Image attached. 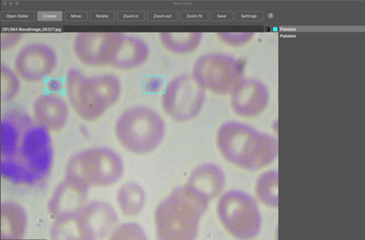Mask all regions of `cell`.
Returning <instances> with one entry per match:
<instances>
[{
  "label": "cell",
  "mask_w": 365,
  "mask_h": 240,
  "mask_svg": "<svg viewBox=\"0 0 365 240\" xmlns=\"http://www.w3.org/2000/svg\"><path fill=\"white\" fill-rule=\"evenodd\" d=\"M1 130L2 177L18 186H34L47 178L53 156L49 132L20 110L5 114Z\"/></svg>",
  "instance_id": "1"
},
{
  "label": "cell",
  "mask_w": 365,
  "mask_h": 240,
  "mask_svg": "<svg viewBox=\"0 0 365 240\" xmlns=\"http://www.w3.org/2000/svg\"><path fill=\"white\" fill-rule=\"evenodd\" d=\"M216 142L228 162L246 170L264 168L278 156L277 139L245 123H224L217 133Z\"/></svg>",
  "instance_id": "2"
},
{
  "label": "cell",
  "mask_w": 365,
  "mask_h": 240,
  "mask_svg": "<svg viewBox=\"0 0 365 240\" xmlns=\"http://www.w3.org/2000/svg\"><path fill=\"white\" fill-rule=\"evenodd\" d=\"M209 203L185 186L175 189L155 210L157 238L161 240L195 239Z\"/></svg>",
  "instance_id": "3"
},
{
  "label": "cell",
  "mask_w": 365,
  "mask_h": 240,
  "mask_svg": "<svg viewBox=\"0 0 365 240\" xmlns=\"http://www.w3.org/2000/svg\"><path fill=\"white\" fill-rule=\"evenodd\" d=\"M68 102L77 115L86 121H95L115 105L121 93V84L113 75L86 77L73 68L66 78Z\"/></svg>",
  "instance_id": "4"
},
{
  "label": "cell",
  "mask_w": 365,
  "mask_h": 240,
  "mask_svg": "<svg viewBox=\"0 0 365 240\" xmlns=\"http://www.w3.org/2000/svg\"><path fill=\"white\" fill-rule=\"evenodd\" d=\"M119 143L129 152L146 155L163 142L165 124L153 110L135 107L123 112L115 125Z\"/></svg>",
  "instance_id": "5"
},
{
  "label": "cell",
  "mask_w": 365,
  "mask_h": 240,
  "mask_svg": "<svg viewBox=\"0 0 365 240\" xmlns=\"http://www.w3.org/2000/svg\"><path fill=\"white\" fill-rule=\"evenodd\" d=\"M120 157L108 147H93L75 154L67 162L66 176L81 178L91 187H109L122 178Z\"/></svg>",
  "instance_id": "6"
},
{
  "label": "cell",
  "mask_w": 365,
  "mask_h": 240,
  "mask_svg": "<svg viewBox=\"0 0 365 240\" xmlns=\"http://www.w3.org/2000/svg\"><path fill=\"white\" fill-rule=\"evenodd\" d=\"M217 212L225 230L235 238L252 239L261 230L262 218L257 202L244 192H225L218 203Z\"/></svg>",
  "instance_id": "7"
},
{
  "label": "cell",
  "mask_w": 365,
  "mask_h": 240,
  "mask_svg": "<svg viewBox=\"0 0 365 240\" xmlns=\"http://www.w3.org/2000/svg\"><path fill=\"white\" fill-rule=\"evenodd\" d=\"M244 74L245 66L241 61L227 54L210 53L201 56L194 64L192 76L205 90L225 95L232 93Z\"/></svg>",
  "instance_id": "8"
},
{
  "label": "cell",
  "mask_w": 365,
  "mask_h": 240,
  "mask_svg": "<svg viewBox=\"0 0 365 240\" xmlns=\"http://www.w3.org/2000/svg\"><path fill=\"white\" fill-rule=\"evenodd\" d=\"M205 90L192 75H182L166 85L162 105L168 117L185 122L196 118L202 108Z\"/></svg>",
  "instance_id": "9"
},
{
  "label": "cell",
  "mask_w": 365,
  "mask_h": 240,
  "mask_svg": "<svg viewBox=\"0 0 365 240\" xmlns=\"http://www.w3.org/2000/svg\"><path fill=\"white\" fill-rule=\"evenodd\" d=\"M125 34L120 32H81L76 34L73 51L88 66H110Z\"/></svg>",
  "instance_id": "10"
},
{
  "label": "cell",
  "mask_w": 365,
  "mask_h": 240,
  "mask_svg": "<svg viewBox=\"0 0 365 240\" xmlns=\"http://www.w3.org/2000/svg\"><path fill=\"white\" fill-rule=\"evenodd\" d=\"M56 64V54L48 45L34 43L19 51L15 60V70L24 81L38 83L53 73Z\"/></svg>",
  "instance_id": "11"
},
{
  "label": "cell",
  "mask_w": 365,
  "mask_h": 240,
  "mask_svg": "<svg viewBox=\"0 0 365 240\" xmlns=\"http://www.w3.org/2000/svg\"><path fill=\"white\" fill-rule=\"evenodd\" d=\"M78 227L83 240L104 239L117 229L118 215L107 202H91L78 215Z\"/></svg>",
  "instance_id": "12"
},
{
  "label": "cell",
  "mask_w": 365,
  "mask_h": 240,
  "mask_svg": "<svg viewBox=\"0 0 365 240\" xmlns=\"http://www.w3.org/2000/svg\"><path fill=\"white\" fill-rule=\"evenodd\" d=\"M89 186L81 178L65 176L54 189L48 203V210L54 219L78 216L85 207Z\"/></svg>",
  "instance_id": "13"
},
{
  "label": "cell",
  "mask_w": 365,
  "mask_h": 240,
  "mask_svg": "<svg viewBox=\"0 0 365 240\" xmlns=\"http://www.w3.org/2000/svg\"><path fill=\"white\" fill-rule=\"evenodd\" d=\"M231 94L232 108L242 118L258 117L269 105L268 88L255 78H243Z\"/></svg>",
  "instance_id": "14"
},
{
  "label": "cell",
  "mask_w": 365,
  "mask_h": 240,
  "mask_svg": "<svg viewBox=\"0 0 365 240\" xmlns=\"http://www.w3.org/2000/svg\"><path fill=\"white\" fill-rule=\"evenodd\" d=\"M32 112L34 121L48 132L62 130L70 115L66 100L53 93L42 95L34 100Z\"/></svg>",
  "instance_id": "15"
},
{
  "label": "cell",
  "mask_w": 365,
  "mask_h": 240,
  "mask_svg": "<svg viewBox=\"0 0 365 240\" xmlns=\"http://www.w3.org/2000/svg\"><path fill=\"white\" fill-rule=\"evenodd\" d=\"M225 185L222 169L213 164H203L192 171L185 187L210 202L220 195Z\"/></svg>",
  "instance_id": "16"
},
{
  "label": "cell",
  "mask_w": 365,
  "mask_h": 240,
  "mask_svg": "<svg viewBox=\"0 0 365 240\" xmlns=\"http://www.w3.org/2000/svg\"><path fill=\"white\" fill-rule=\"evenodd\" d=\"M150 56V48L141 38L124 36L110 66L121 71H130L143 65Z\"/></svg>",
  "instance_id": "17"
},
{
  "label": "cell",
  "mask_w": 365,
  "mask_h": 240,
  "mask_svg": "<svg viewBox=\"0 0 365 240\" xmlns=\"http://www.w3.org/2000/svg\"><path fill=\"white\" fill-rule=\"evenodd\" d=\"M28 215L19 204L6 201L1 204V239H20L28 228Z\"/></svg>",
  "instance_id": "18"
},
{
  "label": "cell",
  "mask_w": 365,
  "mask_h": 240,
  "mask_svg": "<svg viewBox=\"0 0 365 240\" xmlns=\"http://www.w3.org/2000/svg\"><path fill=\"white\" fill-rule=\"evenodd\" d=\"M145 192L134 182H125L118 190L117 202L123 214L128 216L139 215L145 202Z\"/></svg>",
  "instance_id": "19"
},
{
  "label": "cell",
  "mask_w": 365,
  "mask_h": 240,
  "mask_svg": "<svg viewBox=\"0 0 365 240\" xmlns=\"http://www.w3.org/2000/svg\"><path fill=\"white\" fill-rule=\"evenodd\" d=\"M202 33L200 32H163L159 39L163 47L175 54H187L195 51L201 43Z\"/></svg>",
  "instance_id": "20"
},
{
  "label": "cell",
  "mask_w": 365,
  "mask_h": 240,
  "mask_svg": "<svg viewBox=\"0 0 365 240\" xmlns=\"http://www.w3.org/2000/svg\"><path fill=\"white\" fill-rule=\"evenodd\" d=\"M257 196L259 201L270 208L279 205V173L269 170L261 175L256 184Z\"/></svg>",
  "instance_id": "21"
},
{
  "label": "cell",
  "mask_w": 365,
  "mask_h": 240,
  "mask_svg": "<svg viewBox=\"0 0 365 240\" xmlns=\"http://www.w3.org/2000/svg\"><path fill=\"white\" fill-rule=\"evenodd\" d=\"M77 219L78 216L54 219L50 231L51 238L55 240L82 239L81 236H80Z\"/></svg>",
  "instance_id": "22"
},
{
  "label": "cell",
  "mask_w": 365,
  "mask_h": 240,
  "mask_svg": "<svg viewBox=\"0 0 365 240\" xmlns=\"http://www.w3.org/2000/svg\"><path fill=\"white\" fill-rule=\"evenodd\" d=\"M18 76L7 66H1V99L3 102H9L19 94L21 83Z\"/></svg>",
  "instance_id": "23"
},
{
  "label": "cell",
  "mask_w": 365,
  "mask_h": 240,
  "mask_svg": "<svg viewBox=\"0 0 365 240\" xmlns=\"http://www.w3.org/2000/svg\"><path fill=\"white\" fill-rule=\"evenodd\" d=\"M111 239H145L146 235L142 227L137 224L127 223L117 227Z\"/></svg>",
  "instance_id": "24"
},
{
  "label": "cell",
  "mask_w": 365,
  "mask_h": 240,
  "mask_svg": "<svg viewBox=\"0 0 365 240\" xmlns=\"http://www.w3.org/2000/svg\"><path fill=\"white\" fill-rule=\"evenodd\" d=\"M254 34V33H220L219 37L227 44L238 47L249 42Z\"/></svg>",
  "instance_id": "25"
},
{
  "label": "cell",
  "mask_w": 365,
  "mask_h": 240,
  "mask_svg": "<svg viewBox=\"0 0 365 240\" xmlns=\"http://www.w3.org/2000/svg\"><path fill=\"white\" fill-rule=\"evenodd\" d=\"M21 38V34L19 33H2V50H9L14 48Z\"/></svg>",
  "instance_id": "26"
},
{
  "label": "cell",
  "mask_w": 365,
  "mask_h": 240,
  "mask_svg": "<svg viewBox=\"0 0 365 240\" xmlns=\"http://www.w3.org/2000/svg\"><path fill=\"white\" fill-rule=\"evenodd\" d=\"M64 85L61 80L60 79H50L48 84L47 88L50 91V93L57 94L61 93L63 89Z\"/></svg>",
  "instance_id": "27"
}]
</instances>
